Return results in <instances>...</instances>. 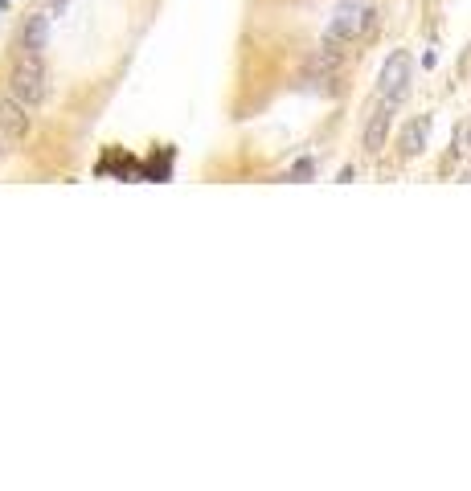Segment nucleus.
Listing matches in <instances>:
<instances>
[{"mask_svg":"<svg viewBox=\"0 0 471 491\" xmlns=\"http://www.w3.org/2000/svg\"><path fill=\"white\" fill-rule=\"evenodd\" d=\"M4 4H8V0H0V8H4Z\"/></svg>","mask_w":471,"mask_h":491,"instance_id":"obj_12","label":"nucleus"},{"mask_svg":"<svg viewBox=\"0 0 471 491\" xmlns=\"http://www.w3.org/2000/svg\"><path fill=\"white\" fill-rule=\"evenodd\" d=\"M46 33H49V17L46 13H33V17L25 21V29H21V49L41 53V49H46Z\"/></svg>","mask_w":471,"mask_h":491,"instance_id":"obj_8","label":"nucleus"},{"mask_svg":"<svg viewBox=\"0 0 471 491\" xmlns=\"http://www.w3.org/2000/svg\"><path fill=\"white\" fill-rule=\"evenodd\" d=\"M373 8H344V13H336V21H332L328 37H336V41H353V37H361L365 29H373Z\"/></svg>","mask_w":471,"mask_h":491,"instance_id":"obj_4","label":"nucleus"},{"mask_svg":"<svg viewBox=\"0 0 471 491\" xmlns=\"http://www.w3.org/2000/svg\"><path fill=\"white\" fill-rule=\"evenodd\" d=\"M58 4H62V0H58Z\"/></svg>","mask_w":471,"mask_h":491,"instance_id":"obj_13","label":"nucleus"},{"mask_svg":"<svg viewBox=\"0 0 471 491\" xmlns=\"http://www.w3.org/2000/svg\"><path fill=\"white\" fill-rule=\"evenodd\" d=\"M389 123H394V103H381L373 111V119L365 123V152L377 156L385 148V136H389Z\"/></svg>","mask_w":471,"mask_h":491,"instance_id":"obj_5","label":"nucleus"},{"mask_svg":"<svg viewBox=\"0 0 471 491\" xmlns=\"http://www.w3.org/2000/svg\"><path fill=\"white\" fill-rule=\"evenodd\" d=\"M8 143H13V140H8V136H4V131H0V160H4V156H8Z\"/></svg>","mask_w":471,"mask_h":491,"instance_id":"obj_11","label":"nucleus"},{"mask_svg":"<svg viewBox=\"0 0 471 491\" xmlns=\"http://www.w3.org/2000/svg\"><path fill=\"white\" fill-rule=\"evenodd\" d=\"M430 140V115H418L406 123V131H401V156L410 160V156H418Z\"/></svg>","mask_w":471,"mask_h":491,"instance_id":"obj_7","label":"nucleus"},{"mask_svg":"<svg viewBox=\"0 0 471 491\" xmlns=\"http://www.w3.org/2000/svg\"><path fill=\"white\" fill-rule=\"evenodd\" d=\"M336 181H340V185H353V181H356V168H340V176H336Z\"/></svg>","mask_w":471,"mask_h":491,"instance_id":"obj_10","label":"nucleus"},{"mask_svg":"<svg viewBox=\"0 0 471 491\" xmlns=\"http://www.w3.org/2000/svg\"><path fill=\"white\" fill-rule=\"evenodd\" d=\"M340 62H344V49H340L336 37H328L324 46L307 58V74H332V70H340Z\"/></svg>","mask_w":471,"mask_h":491,"instance_id":"obj_6","label":"nucleus"},{"mask_svg":"<svg viewBox=\"0 0 471 491\" xmlns=\"http://www.w3.org/2000/svg\"><path fill=\"white\" fill-rule=\"evenodd\" d=\"M29 107H25L21 98H13V94H4L0 98V131L8 136V140H25L29 131H33V119L25 115Z\"/></svg>","mask_w":471,"mask_h":491,"instance_id":"obj_3","label":"nucleus"},{"mask_svg":"<svg viewBox=\"0 0 471 491\" xmlns=\"http://www.w3.org/2000/svg\"><path fill=\"white\" fill-rule=\"evenodd\" d=\"M311 172H316V164H311V160L304 156V160H295V164H291L287 181H299V185H304V181H311Z\"/></svg>","mask_w":471,"mask_h":491,"instance_id":"obj_9","label":"nucleus"},{"mask_svg":"<svg viewBox=\"0 0 471 491\" xmlns=\"http://www.w3.org/2000/svg\"><path fill=\"white\" fill-rule=\"evenodd\" d=\"M8 94L21 98L25 107H41V103H46L49 74H46L41 53H29V49H25L21 58H17V66H13V74H8Z\"/></svg>","mask_w":471,"mask_h":491,"instance_id":"obj_1","label":"nucleus"},{"mask_svg":"<svg viewBox=\"0 0 471 491\" xmlns=\"http://www.w3.org/2000/svg\"><path fill=\"white\" fill-rule=\"evenodd\" d=\"M377 86H381V98L394 103V107L406 98V86H410V53H406V49H398V53L381 66V82H377Z\"/></svg>","mask_w":471,"mask_h":491,"instance_id":"obj_2","label":"nucleus"}]
</instances>
